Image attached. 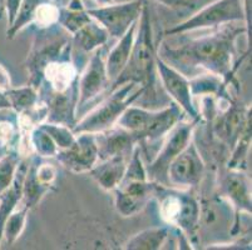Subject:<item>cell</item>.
I'll return each mask as SVG.
<instances>
[{"mask_svg": "<svg viewBox=\"0 0 252 250\" xmlns=\"http://www.w3.org/2000/svg\"><path fill=\"white\" fill-rule=\"evenodd\" d=\"M246 31V28L226 27L208 35L192 39L178 48L168 47L163 43L157 54L186 77L197 70H205L219 75L226 82H232L236 72L233 66L235 41L238 35Z\"/></svg>", "mask_w": 252, "mask_h": 250, "instance_id": "1", "label": "cell"}, {"mask_svg": "<svg viewBox=\"0 0 252 250\" xmlns=\"http://www.w3.org/2000/svg\"><path fill=\"white\" fill-rule=\"evenodd\" d=\"M156 55H157V48L153 40L152 23H151V13L147 3L144 1L143 9H142L141 17L138 19L137 25L136 38L134 44L132 48L129 60L127 65L118 75L116 80L111 84L104 94L108 95L111 91L121 86L126 83L133 82L138 85L146 88V94H155L156 90Z\"/></svg>", "mask_w": 252, "mask_h": 250, "instance_id": "2", "label": "cell"}, {"mask_svg": "<svg viewBox=\"0 0 252 250\" xmlns=\"http://www.w3.org/2000/svg\"><path fill=\"white\" fill-rule=\"evenodd\" d=\"M153 199L159 204L162 219L181 231L191 245H200L198 242V222H200V201L189 190L156 184Z\"/></svg>", "mask_w": 252, "mask_h": 250, "instance_id": "3", "label": "cell"}, {"mask_svg": "<svg viewBox=\"0 0 252 250\" xmlns=\"http://www.w3.org/2000/svg\"><path fill=\"white\" fill-rule=\"evenodd\" d=\"M146 94V88L130 82L122 84L107 95L99 105L92 109L86 116L77 121L73 128L74 134L102 133L113 128L123 111Z\"/></svg>", "mask_w": 252, "mask_h": 250, "instance_id": "4", "label": "cell"}, {"mask_svg": "<svg viewBox=\"0 0 252 250\" xmlns=\"http://www.w3.org/2000/svg\"><path fill=\"white\" fill-rule=\"evenodd\" d=\"M70 47V35L58 24L38 28L25 60V68L29 74V85L38 90L42 84L44 69L61 58Z\"/></svg>", "mask_w": 252, "mask_h": 250, "instance_id": "5", "label": "cell"}, {"mask_svg": "<svg viewBox=\"0 0 252 250\" xmlns=\"http://www.w3.org/2000/svg\"><path fill=\"white\" fill-rule=\"evenodd\" d=\"M236 22H247L246 1L245 0H216L197 11L189 19L164 31V36L180 35L198 29L217 28Z\"/></svg>", "mask_w": 252, "mask_h": 250, "instance_id": "6", "label": "cell"}, {"mask_svg": "<svg viewBox=\"0 0 252 250\" xmlns=\"http://www.w3.org/2000/svg\"><path fill=\"white\" fill-rule=\"evenodd\" d=\"M200 201V222H198V242L210 235H230L236 237L240 233V222L236 217L233 206L223 196L216 195L202 198Z\"/></svg>", "mask_w": 252, "mask_h": 250, "instance_id": "7", "label": "cell"}, {"mask_svg": "<svg viewBox=\"0 0 252 250\" xmlns=\"http://www.w3.org/2000/svg\"><path fill=\"white\" fill-rule=\"evenodd\" d=\"M198 123L200 120L186 121L182 119L167 133L162 148L159 149L155 159L150 164L146 165L147 178L150 182L168 187L167 169L172 160L175 159L187 146V144L193 139L194 128Z\"/></svg>", "mask_w": 252, "mask_h": 250, "instance_id": "8", "label": "cell"}, {"mask_svg": "<svg viewBox=\"0 0 252 250\" xmlns=\"http://www.w3.org/2000/svg\"><path fill=\"white\" fill-rule=\"evenodd\" d=\"M206 164L192 139L167 169L168 187L191 190L197 188L205 176Z\"/></svg>", "mask_w": 252, "mask_h": 250, "instance_id": "9", "label": "cell"}, {"mask_svg": "<svg viewBox=\"0 0 252 250\" xmlns=\"http://www.w3.org/2000/svg\"><path fill=\"white\" fill-rule=\"evenodd\" d=\"M143 4L144 0H130L87 9V13L104 28L109 36L119 39L139 19Z\"/></svg>", "mask_w": 252, "mask_h": 250, "instance_id": "10", "label": "cell"}, {"mask_svg": "<svg viewBox=\"0 0 252 250\" xmlns=\"http://www.w3.org/2000/svg\"><path fill=\"white\" fill-rule=\"evenodd\" d=\"M156 70L164 90L182 109L183 114H186L191 120H201L198 109L194 107L192 99L193 95L189 88V78L183 75L180 70L167 64L163 59L159 58L158 54L156 55Z\"/></svg>", "mask_w": 252, "mask_h": 250, "instance_id": "11", "label": "cell"}, {"mask_svg": "<svg viewBox=\"0 0 252 250\" xmlns=\"http://www.w3.org/2000/svg\"><path fill=\"white\" fill-rule=\"evenodd\" d=\"M109 86V80L105 70V60L102 48L93 52L88 64L78 79L77 118L83 108L104 94Z\"/></svg>", "mask_w": 252, "mask_h": 250, "instance_id": "12", "label": "cell"}, {"mask_svg": "<svg viewBox=\"0 0 252 250\" xmlns=\"http://www.w3.org/2000/svg\"><path fill=\"white\" fill-rule=\"evenodd\" d=\"M250 111L251 109L245 108L237 100H232L226 109L219 111L211 121L214 127V135H216L224 146H227L228 151L232 150L242 133L251 127Z\"/></svg>", "mask_w": 252, "mask_h": 250, "instance_id": "13", "label": "cell"}, {"mask_svg": "<svg viewBox=\"0 0 252 250\" xmlns=\"http://www.w3.org/2000/svg\"><path fill=\"white\" fill-rule=\"evenodd\" d=\"M56 159L72 173H88L98 162L97 137L93 133L75 134L74 143L69 148L59 150Z\"/></svg>", "mask_w": 252, "mask_h": 250, "instance_id": "14", "label": "cell"}, {"mask_svg": "<svg viewBox=\"0 0 252 250\" xmlns=\"http://www.w3.org/2000/svg\"><path fill=\"white\" fill-rule=\"evenodd\" d=\"M155 188L156 183L150 180L121 183L118 188L113 190L117 213L123 218L133 217L141 213L153 199Z\"/></svg>", "mask_w": 252, "mask_h": 250, "instance_id": "15", "label": "cell"}, {"mask_svg": "<svg viewBox=\"0 0 252 250\" xmlns=\"http://www.w3.org/2000/svg\"><path fill=\"white\" fill-rule=\"evenodd\" d=\"M219 195L223 196L233 206L236 215L251 214V182L244 170L227 168L220 178Z\"/></svg>", "mask_w": 252, "mask_h": 250, "instance_id": "16", "label": "cell"}, {"mask_svg": "<svg viewBox=\"0 0 252 250\" xmlns=\"http://www.w3.org/2000/svg\"><path fill=\"white\" fill-rule=\"evenodd\" d=\"M40 100L47 105L45 121L57 123L65 127L74 128L77 123L78 84L63 93H52L40 96Z\"/></svg>", "mask_w": 252, "mask_h": 250, "instance_id": "17", "label": "cell"}, {"mask_svg": "<svg viewBox=\"0 0 252 250\" xmlns=\"http://www.w3.org/2000/svg\"><path fill=\"white\" fill-rule=\"evenodd\" d=\"M98 160L113 157L129 158L134 146L138 144L136 135L119 127H113L102 133H97Z\"/></svg>", "mask_w": 252, "mask_h": 250, "instance_id": "18", "label": "cell"}, {"mask_svg": "<svg viewBox=\"0 0 252 250\" xmlns=\"http://www.w3.org/2000/svg\"><path fill=\"white\" fill-rule=\"evenodd\" d=\"M148 127L139 138V143H153L166 137L167 133L175 127L176 124L183 119V111L176 103L161 110H155Z\"/></svg>", "mask_w": 252, "mask_h": 250, "instance_id": "19", "label": "cell"}, {"mask_svg": "<svg viewBox=\"0 0 252 250\" xmlns=\"http://www.w3.org/2000/svg\"><path fill=\"white\" fill-rule=\"evenodd\" d=\"M128 159L129 158L113 157L105 160H98L88 174L102 189L113 192L122 182Z\"/></svg>", "mask_w": 252, "mask_h": 250, "instance_id": "20", "label": "cell"}, {"mask_svg": "<svg viewBox=\"0 0 252 250\" xmlns=\"http://www.w3.org/2000/svg\"><path fill=\"white\" fill-rule=\"evenodd\" d=\"M137 25H138V20L128 29V31L122 38L118 39V43L114 45L113 49L109 52L108 56H107L105 70H107V77L109 80V86L122 73V70L129 60L132 48L134 44V38H136Z\"/></svg>", "mask_w": 252, "mask_h": 250, "instance_id": "21", "label": "cell"}, {"mask_svg": "<svg viewBox=\"0 0 252 250\" xmlns=\"http://www.w3.org/2000/svg\"><path fill=\"white\" fill-rule=\"evenodd\" d=\"M108 39L109 35L107 30L94 19H92L88 24L70 36L73 50L77 49L84 54L93 53L104 47Z\"/></svg>", "mask_w": 252, "mask_h": 250, "instance_id": "22", "label": "cell"}, {"mask_svg": "<svg viewBox=\"0 0 252 250\" xmlns=\"http://www.w3.org/2000/svg\"><path fill=\"white\" fill-rule=\"evenodd\" d=\"M40 158L38 155H34L28 160V168H27V173L24 176V182H23V190H22V201L20 205L28 208L29 210L33 209L34 206L42 200L43 196L50 192V189L42 183L39 182V179L36 178L35 168L36 163L39 162Z\"/></svg>", "mask_w": 252, "mask_h": 250, "instance_id": "23", "label": "cell"}, {"mask_svg": "<svg viewBox=\"0 0 252 250\" xmlns=\"http://www.w3.org/2000/svg\"><path fill=\"white\" fill-rule=\"evenodd\" d=\"M172 231L168 224L163 226H153L144 229L130 238L125 244L126 250H158L164 245Z\"/></svg>", "mask_w": 252, "mask_h": 250, "instance_id": "24", "label": "cell"}, {"mask_svg": "<svg viewBox=\"0 0 252 250\" xmlns=\"http://www.w3.org/2000/svg\"><path fill=\"white\" fill-rule=\"evenodd\" d=\"M5 95L10 103L11 110L14 111L17 115L25 114L33 110L34 108L40 104V96L39 91L32 85L20 86V88H13L5 91Z\"/></svg>", "mask_w": 252, "mask_h": 250, "instance_id": "25", "label": "cell"}, {"mask_svg": "<svg viewBox=\"0 0 252 250\" xmlns=\"http://www.w3.org/2000/svg\"><path fill=\"white\" fill-rule=\"evenodd\" d=\"M232 82H226L221 77L215 74H201L198 77L189 80V88L192 95H228L227 86L232 84Z\"/></svg>", "mask_w": 252, "mask_h": 250, "instance_id": "26", "label": "cell"}, {"mask_svg": "<svg viewBox=\"0 0 252 250\" xmlns=\"http://www.w3.org/2000/svg\"><path fill=\"white\" fill-rule=\"evenodd\" d=\"M45 1H48V0H22L15 20L6 29V39L8 40L14 39L18 35V33L22 31L24 28L33 24L36 11Z\"/></svg>", "mask_w": 252, "mask_h": 250, "instance_id": "27", "label": "cell"}, {"mask_svg": "<svg viewBox=\"0 0 252 250\" xmlns=\"http://www.w3.org/2000/svg\"><path fill=\"white\" fill-rule=\"evenodd\" d=\"M29 209L22 205L20 209H15L11 213L8 218H6L5 223L3 226V237H1V242H5L6 245H13L18 239L20 238L22 233L25 229V224H27V219H28Z\"/></svg>", "mask_w": 252, "mask_h": 250, "instance_id": "28", "label": "cell"}, {"mask_svg": "<svg viewBox=\"0 0 252 250\" xmlns=\"http://www.w3.org/2000/svg\"><path fill=\"white\" fill-rule=\"evenodd\" d=\"M93 18L87 13L86 9H81V10H73L69 8H64V6H59V14H58V25L63 28L64 30L67 31L70 36L73 34L77 33L79 29L88 24Z\"/></svg>", "mask_w": 252, "mask_h": 250, "instance_id": "29", "label": "cell"}, {"mask_svg": "<svg viewBox=\"0 0 252 250\" xmlns=\"http://www.w3.org/2000/svg\"><path fill=\"white\" fill-rule=\"evenodd\" d=\"M29 143L39 158H56L59 150L52 137L39 124L31 129Z\"/></svg>", "mask_w": 252, "mask_h": 250, "instance_id": "30", "label": "cell"}, {"mask_svg": "<svg viewBox=\"0 0 252 250\" xmlns=\"http://www.w3.org/2000/svg\"><path fill=\"white\" fill-rule=\"evenodd\" d=\"M20 160L22 158L18 149L6 150L5 154L0 158V194L5 192L14 180Z\"/></svg>", "mask_w": 252, "mask_h": 250, "instance_id": "31", "label": "cell"}, {"mask_svg": "<svg viewBox=\"0 0 252 250\" xmlns=\"http://www.w3.org/2000/svg\"><path fill=\"white\" fill-rule=\"evenodd\" d=\"M39 125L52 137V139L54 140L56 145L58 146L59 150L69 148L74 143L75 134L72 130V128L62 125V124L49 123V121H43Z\"/></svg>", "mask_w": 252, "mask_h": 250, "instance_id": "32", "label": "cell"}, {"mask_svg": "<svg viewBox=\"0 0 252 250\" xmlns=\"http://www.w3.org/2000/svg\"><path fill=\"white\" fill-rule=\"evenodd\" d=\"M36 178L39 179V182L42 183L43 185L48 187L52 189L56 184L57 179V169L53 164H48V163H40V159L36 163L35 168Z\"/></svg>", "mask_w": 252, "mask_h": 250, "instance_id": "33", "label": "cell"}, {"mask_svg": "<svg viewBox=\"0 0 252 250\" xmlns=\"http://www.w3.org/2000/svg\"><path fill=\"white\" fill-rule=\"evenodd\" d=\"M22 0H4L3 9H1V14H6V20H8V28L13 24L17 17L18 10L20 8Z\"/></svg>", "mask_w": 252, "mask_h": 250, "instance_id": "34", "label": "cell"}, {"mask_svg": "<svg viewBox=\"0 0 252 250\" xmlns=\"http://www.w3.org/2000/svg\"><path fill=\"white\" fill-rule=\"evenodd\" d=\"M153 1L172 9H193L196 5L192 0H153Z\"/></svg>", "mask_w": 252, "mask_h": 250, "instance_id": "35", "label": "cell"}, {"mask_svg": "<svg viewBox=\"0 0 252 250\" xmlns=\"http://www.w3.org/2000/svg\"><path fill=\"white\" fill-rule=\"evenodd\" d=\"M11 88V79L9 72L0 64V90L6 91Z\"/></svg>", "mask_w": 252, "mask_h": 250, "instance_id": "36", "label": "cell"}, {"mask_svg": "<svg viewBox=\"0 0 252 250\" xmlns=\"http://www.w3.org/2000/svg\"><path fill=\"white\" fill-rule=\"evenodd\" d=\"M10 103H9L8 98L5 95V91L0 90V111L3 110H10Z\"/></svg>", "mask_w": 252, "mask_h": 250, "instance_id": "37", "label": "cell"}, {"mask_svg": "<svg viewBox=\"0 0 252 250\" xmlns=\"http://www.w3.org/2000/svg\"><path fill=\"white\" fill-rule=\"evenodd\" d=\"M95 3L99 4L100 5H108V4H112L114 1V0H94Z\"/></svg>", "mask_w": 252, "mask_h": 250, "instance_id": "38", "label": "cell"}, {"mask_svg": "<svg viewBox=\"0 0 252 250\" xmlns=\"http://www.w3.org/2000/svg\"><path fill=\"white\" fill-rule=\"evenodd\" d=\"M3 3H4V0H0V15H1V9H3Z\"/></svg>", "mask_w": 252, "mask_h": 250, "instance_id": "39", "label": "cell"}, {"mask_svg": "<svg viewBox=\"0 0 252 250\" xmlns=\"http://www.w3.org/2000/svg\"><path fill=\"white\" fill-rule=\"evenodd\" d=\"M50 1H54V3H57V4H58L59 1H61V0H50Z\"/></svg>", "mask_w": 252, "mask_h": 250, "instance_id": "40", "label": "cell"}]
</instances>
